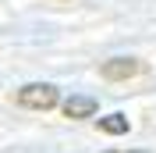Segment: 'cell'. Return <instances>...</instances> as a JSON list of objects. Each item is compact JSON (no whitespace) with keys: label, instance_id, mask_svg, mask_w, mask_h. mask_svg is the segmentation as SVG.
<instances>
[{"label":"cell","instance_id":"8992f818","mask_svg":"<svg viewBox=\"0 0 156 153\" xmlns=\"http://www.w3.org/2000/svg\"><path fill=\"white\" fill-rule=\"evenodd\" d=\"M110 153H117V150H110Z\"/></svg>","mask_w":156,"mask_h":153},{"label":"cell","instance_id":"277c9868","mask_svg":"<svg viewBox=\"0 0 156 153\" xmlns=\"http://www.w3.org/2000/svg\"><path fill=\"white\" fill-rule=\"evenodd\" d=\"M99 132H107V135H124V132H128V118H124V114H107V118H99Z\"/></svg>","mask_w":156,"mask_h":153},{"label":"cell","instance_id":"3957f363","mask_svg":"<svg viewBox=\"0 0 156 153\" xmlns=\"http://www.w3.org/2000/svg\"><path fill=\"white\" fill-rule=\"evenodd\" d=\"M64 114L68 118H92L96 114V100L92 96H71V100H64Z\"/></svg>","mask_w":156,"mask_h":153},{"label":"cell","instance_id":"5b68a950","mask_svg":"<svg viewBox=\"0 0 156 153\" xmlns=\"http://www.w3.org/2000/svg\"><path fill=\"white\" fill-rule=\"evenodd\" d=\"M131 153H146V150H131Z\"/></svg>","mask_w":156,"mask_h":153},{"label":"cell","instance_id":"7a4b0ae2","mask_svg":"<svg viewBox=\"0 0 156 153\" xmlns=\"http://www.w3.org/2000/svg\"><path fill=\"white\" fill-rule=\"evenodd\" d=\"M142 71H146V64L135 61V57H110V61L99 64V75L107 78V82H128V78L142 75Z\"/></svg>","mask_w":156,"mask_h":153},{"label":"cell","instance_id":"6da1fadb","mask_svg":"<svg viewBox=\"0 0 156 153\" xmlns=\"http://www.w3.org/2000/svg\"><path fill=\"white\" fill-rule=\"evenodd\" d=\"M14 100L21 107H29V110H50V107H57L60 96H57V89L50 82H32V86H21L14 93Z\"/></svg>","mask_w":156,"mask_h":153}]
</instances>
